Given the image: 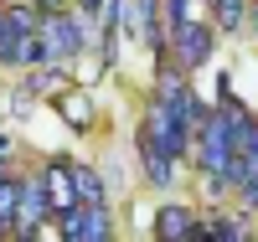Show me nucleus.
I'll use <instances>...</instances> for the list:
<instances>
[{
	"label": "nucleus",
	"instance_id": "1",
	"mask_svg": "<svg viewBox=\"0 0 258 242\" xmlns=\"http://www.w3.org/2000/svg\"><path fill=\"white\" fill-rule=\"evenodd\" d=\"M83 52V21L68 11H47L36 21V67H62Z\"/></svg>",
	"mask_w": 258,
	"mask_h": 242
},
{
	"label": "nucleus",
	"instance_id": "2",
	"mask_svg": "<svg viewBox=\"0 0 258 242\" xmlns=\"http://www.w3.org/2000/svg\"><path fill=\"white\" fill-rule=\"evenodd\" d=\"M140 144H155L160 155H170V160H181L186 149H191V129L181 124V114H176L160 93L150 98V114H145V124H140Z\"/></svg>",
	"mask_w": 258,
	"mask_h": 242
},
{
	"label": "nucleus",
	"instance_id": "3",
	"mask_svg": "<svg viewBox=\"0 0 258 242\" xmlns=\"http://www.w3.org/2000/svg\"><path fill=\"white\" fill-rule=\"evenodd\" d=\"M57 237L62 242H109L114 237V216L109 201H73L68 211H57Z\"/></svg>",
	"mask_w": 258,
	"mask_h": 242
},
{
	"label": "nucleus",
	"instance_id": "4",
	"mask_svg": "<svg viewBox=\"0 0 258 242\" xmlns=\"http://www.w3.org/2000/svg\"><path fill=\"white\" fill-rule=\"evenodd\" d=\"M165 62L181 67V72H197L202 62H212V31L186 16L176 31H165Z\"/></svg>",
	"mask_w": 258,
	"mask_h": 242
},
{
	"label": "nucleus",
	"instance_id": "5",
	"mask_svg": "<svg viewBox=\"0 0 258 242\" xmlns=\"http://www.w3.org/2000/svg\"><path fill=\"white\" fill-rule=\"evenodd\" d=\"M155 237L160 242H197L202 237V222L186 206H160L155 211Z\"/></svg>",
	"mask_w": 258,
	"mask_h": 242
},
{
	"label": "nucleus",
	"instance_id": "6",
	"mask_svg": "<svg viewBox=\"0 0 258 242\" xmlns=\"http://www.w3.org/2000/svg\"><path fill=\"white\" fill-rule=\"evenodd\" d=\"M73 191H78V201H109V186H103V175L88 170V165H73Z\"/></svg>",
	"mask_w": 258,
	"mask_h": 242
},
{
	"label": "nucleus",
	"instance_id": "7",
	"mask_svg": "<svg viewBox=\"0 0 258 242\" xmlns=\"http://www.w3.org/2000/svg\"><path fill=\"white\" fill-rule=\"evenodd\" d=\"M140 165H145V175H150V186H170V170H176V160L160 155L155 144H140Z\"/></svg>",
	"mask_w": 258,
	"mask_h": 242
},
{
	"label": "nucleus",
	"instance_id": "8",
	"mask_svg": "<svg viewBox=\"0 0 258 242\" xmlns=\"http://www.w3.org/2000/svg\"><path fill=\"white\" fill-rule=\"evenodd\" d=\"M202 237L207 242H243L248 227H243V216H212V222H202Z\"/></svg>",
	"mask_w": 258,
	"mask_h": 242
},
{
	"label": "nucleus",
	"instance_id": "9",
	"mask_svg": "<svg viewBox=\"0 0 258 242\" xmlns=\"http://www.w3.org/2000/svg\"><path fill=\"white\" fill-rule=\"evenodd\" d=\"M212 16H217L222 31H238L248 21V0H212Z\"/></svg>",
	"mask_w": 258,
	"mask_h": 242
},
{
	"label": "nucleus",
	"instance_id": "10",
	"mask_svg": "<svg viewBox=\"0 0 258 242\" xmlns=\"http://www.w3.org/2000/svg\"><path fill=\"white\" fill-rule=\"evenodd\" d=\"M16 196H21V181L0 175V222H16Z\"/></svg>",
	"mask_w": 258,
	"mask_h": 242
},
{
	"label": "nucleus",
	"instance_id": "11",
	"mask_svg": "<svg viewBox=\"0 0 258 242\" xmlns=\"http://www.w3.org/2000/svg\"><path fill=\"white\" fill-rule=\"evenodd\" d=\"M62 119H73V129H88V124H93V114L83 108V98H78V93H73V98L62 93Z\"/></svg>",
	"mask_w": 258,
	"mask_h": 242
},
{
	"label": "nucleus",
	"instance_id": "12",
	"mask_svg": "<svg viewBox=\"0 0 258 242\" xmlns=\"http://www.w3.org/2000/svg\"><path fill=\"white\" fill-rule=\"evenodd\" d=\"M98 6H103V0H78V11H83V16H98Z\"/></svg>",
	"mask_w": 258,
	"mask_h": 242
},
{
	"label": "nucleus",
	"instance_id": "13",
	"mask_svg": "<svg viewBox=\"0 0 258 242\" xmlns=\"http://www.w3.org/2000/svg\"><path fill=\"white\" fill-rule=\"evenodd\" d=\"M11 149H16V144H11L6 134H0V160H11Z\"/></svg>",
	"mask_w": 258,
	"mask_h": 242
},
{
	"label": "nucleus",
	"instance_id": "14",
	"mask_svg": "<svg viewBox=\"0 0 258 242\" xmlns=\"http://www.w3.org/2000/svg\"><path fill=\"white\" fill-rule=\"evenodd\" d=\"M248 21H253V31H258V0H253V6H248Z\"/></svg>",
	"mask_w": 258,
	"mask_h": 242
},
{
	"label": "nucleus",
	"instance_id": "15",
	"mask_svg": "<svg viewBox=\"0 0 258 242\" xmlns=\"http://www.w3.org/2000/svg\"><path fill=\"white\" fill-rule=\"evenodd\" d=\"M41 11H62V0H41Z\"/></svg>",
	"mask_w": 258,
	"mask_h": 242
},
{
	"label": "nucleus",
	"instance_id": "16",
	"mask_svg": "<svg viewBox=\"0 0 258 242\" xmlns=\"http://www.w3.org/2000/svg\"><path fill=\"white\" fill-rule=\"evenodd\" d=\"M0 26H6V11H0Z\"/></svg>",
	"mask_w": 258,
	"mask_h": 242
},
{
	"label": "nucleus",
	"instance_id": "17",
	"mask_svg": "<svg viewBox=\"0 0 258 242\" xmlns=\"http://www.w3.org/2000/svg\"><path fill=\"white\" fill-rule=\"evenodd\" d=\"M0 175H6V160H0Z\"/></svg>",
	"mask_w": 258,
	"mask_h": 242
}]
</instances>
